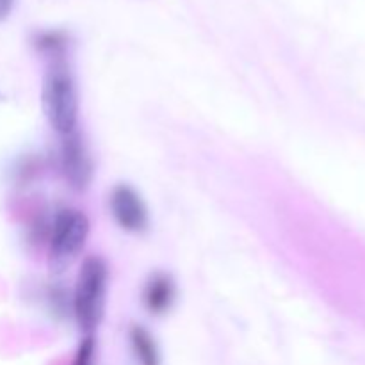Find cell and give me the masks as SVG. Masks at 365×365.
<instances>
[{
  "instance_id": "obj_1",
  "label": "cell",
  "mask_w": 365,
  "mask_h": 365,
  "mask_svg": "<svg viewBox=\"0 0 365 365\" xmlns=\"http://www.w3.org/2000/svg\"><path fill=\"white\" fill-rule=\"evenodd\" d=\"M41 107L50 128L61 138L77 130L78 93L64 63H53L43 77Z\"/></svg>"
},
{
  "instance_id": "obj_2",
  "label": "cell",
  "mask_w": 365,
  "mask_h": 365,
  "mask_svg": "<svg viewBox=\"0 0 365 365\" xmlns=\"http://www.w3.org/2000/svg\"><path fill=\"white\" fill-rule=\"evenodd\" d=\"M109 269L103 259L91 255L81 264L73 291V316L86 335H93L103 319Z\"/></svg>"
},
{
  "instance_id": "obj_3",
  "label": "cell",
  "mask_w": 365,
  "mask_h": 365,
  "mask_svg": "<svg viewBox=\"0 0 365 365\" xmlns=\"http://www.w3.org/2000/svg\"><path fill=\"white\" fill-rule=\"evenodd\" d=\"M89 228L91 225L82 210L63 209L56 214L48 239L53 266L63 267L78 257L89 237Z\"/></svg>"
},
{
  "instance_id": "obj_4",
  "label": "cell",
  "mask_w": 365,
  "mask_h": 365,
  "mask_svg": "<svg viewBox=\"0 0 365 365\" xmlns=\"http://www.w3.org/2000/svg\"><path fill=\"white\" fill-rule=\"evenodd\" d=\"M109 210L118 227L128 234H143L148 228V207L141 192L130 184L114 185L109 195Z\"/></svg>"
},
{
  "instance_id": "obj_5",
  "label": "cell",
  "mask_w": 365,
  "mask_h": 365,
  "mask_svg": "<svg viewBox=\"0 0 365 365\" xmlns=\"http://www.w3.org/2000/svg\"><path fill=\"white\" fill-rule=\"evenodd\" d=\"M59 166L68 185L77 191L88 187L93 177V163L77 130L61 138Z\"/></svg>"
},
{
  "instance_id": "obj_6",
  "label": "cell",
  "mask_w": 365,
  "mask_h": 365,
  "mask_svg": "<svg viewBox=\"0 0 365 365\" xmlns=\"http://www.w3.org/2000/svg\"><path fill=\"white\" fill-rule=\"evenodd\" d=\"M177 299V284L173 277L163 271H155L148 277L143 287V305L153 316L170 312Z\"/></svg>"
},
{
  "instance_id": "obj_7",
  "label": "cell",
  "mask_w": 365,
  "mask_h": 365,
  "mask_svg": "<svg viewBox=\"0 0 365 365\" xmlns=\"http://www.w3.org/2000/svg\"><path fill=\"white\" fill-rule=\"evenodd\" d=\"M132 351L139 365H160V353L153 335L141 324H134L128 331Z\"/></svg>"
},
{
  "instance_id": "obj_8",
  "label": "cell",
  "mask_w": 365,
  "mask_h": 365,
  "mask_svg": "<svg viewBox=\"0 0 365 365\" xmlns=\"http://www.w3.org/2000/svg\"><path fill=\"white\" fill-rule=\"evenodd\" d=\"M95 337L93 335H86L81 341V344H78L73 364L71 365H93V362H95Z\"/></svg>"
},
{
  "instance_id": "obj_9",
  "label": "cell",
  "mask_w": 365,
  "mask_h": 365,
  "mask_svg": "<svg viewBox=\"0 0 365 365\" xmlns=\"http://www.w3.org/2000/svg\"><path fill=\"white\" fill-rule=\"evenodd\" d=\"M14 0H0V21L6 20L9 13L13 11Z\"/></svg>"
}]
</instances>
